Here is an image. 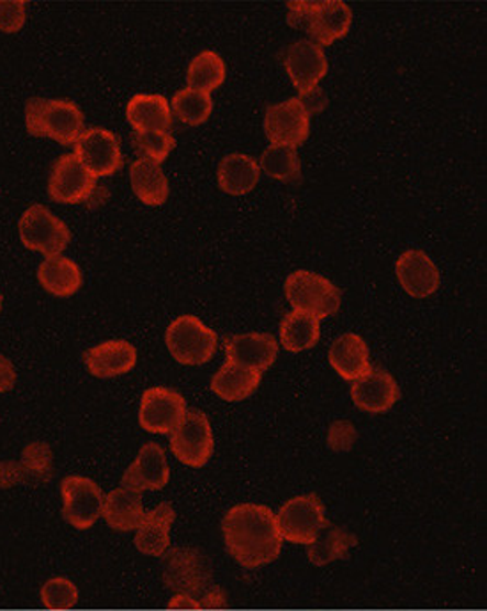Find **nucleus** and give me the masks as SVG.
<instances>
[{"label":"nucleus","instance_id":"nucleus-42","mask_svg":"<svg viewBox=\"0 0 487 611\" xmlns=\"http://www.w3.org/2000/svg\"><path fill=\"white\" fill-rule=\"evenodd\" d=\"M2 304H4V299H2V294H0V312H2Z\"/></svg>","mask_w":487,"mask_h":611},{"label":"nucleus","instance_id":"nucleus-14","mask_svg":"<svg viewBox=\"0 0 487 611\" xmlns=\"http://www.w3.org/2000/svg\"><path fill=\"white\" fill-rule=\"evenodd\" d=\"M75 156L95 178L114 175L123 167L119 139L106 129L84 130L75 143Z\"/></svg>","mask_w":487,"mask_h":611},{"label":"nucleus","instance_id":"nucleus-16","mask_svg":"<svg viewBox=\"0 0 487 611\" xmlns=\"http://www.w3.org/2000/svg\"><path fill=\"white\" fill-rule=\"evenodd\" d=\"M54 454L51 446L34 441L25 446L19 462H0V488L10 489L20 483L40 485L51 482Z\"/></svg>","mask_w":487,"mask_h":611},{"label":"nucleus","instance_id":"nucleus-22","mask_svg":"<svg viewBox=\"0 0 487 611\" xmlns=\"http://www.w3.org/2000/svg\"><path fill=\"white\" fill-rule=\"evenodd\" d=\"M330 364L344 381L356 382L373 372L369 345L362 336L346 332L333 341L329 352Z\"/></svg>","mask_w":487,"mask_h":611},{"label":"nucleus","instance_id":"nucleus-13","mask_svg":"<svg viewBox=\"0 0 487 611\" xmlns=\"http://www.w3.org/2000/svg\"><path fill=\"white\" fill-rule=\"evenodd\" d=\"M265 132L269 143L297 148L310 134V114L300 98H289L266 109Z\"/></svg>","mask_w":487,"mask_h":611},{"label":"nucleus","instance_id":"nucleus-38","mask_svg":"<svg viewBox=\"0 0 487 611\" xmlns=\"http://www.w3.org/2000/svg\"><path fill=\"white\" fill-rule=\"evenodd\" d=\"M355 441V425H351L346 419L332 423V427L329 430V445L333 451H347Z\"/></svg>","mask_w":487,"mask_h":611},{"label":"nucleus","instance_id":"nucleus-36","mask_svg":"<svg viewBox=\"0 0 487 611\" xmlns=\"http://www.w3.org/2000/svg\"><path fill=\"white\" fill-rule=\"evenodd\" d=\"M133 144L137 148V152L144 155V159L162 164L173 152L176 141L169 132H164V130H147V132H135Z\"/></svg>","mask_w":487,"mask_h":611},{"label":"nucleus","instance_id":"nucleus-2","mask_svg":"<svg viewBox=\"0 0 487 611\" xmlns=\"http://www.w3.org/2000/svg\"><path fill=\"white\" fill-rule=\"evenodd\" d=\"M25 127L34 138H51L69 146L84 134L86 120L75 101L32 98L25 107Z\"/></svg>","mask_w":487,"mask_h":611},{"label":"nucleus","instance_id":"nucleus-12","mask_svg":"<svg viewBox=\"0 0 487 611\" xmlns=\"http://www.w3.org/2000/svg\"><path fill=\"white\" fill-rule=\"evenodd\" d=\"M284 66L301 98L310 97L329 74V59L323 46L309 40L291 43L284 54Z\"/></svg>","mask_w":487,"mask_h":611},{"label":"nucleus","instance_id":"nucleus-30","mask_svg":"<svg viewBox=\"0 0 487 611\" xmlns=\"http://www.w3.org/2000/svg\"><path fill=\"white\" fill-rule=\"evenodd\" d=\"M358 538L355 534H351L346 528L333 526L329 524L326 528L321 530L314 543L310 544L307 549L310 564L316 567L329 566L332 561L344 560L350 555L351 549L356 547Z\"/></svg>","mask_w":487,"mask_h":611},{"label":"nucleus","instance_id":"nucleus-40","mask_svg":"<svg viewBox=\"0 0 487 611\" xmlns=\"http://www.w3.org/2000/svg\"><path fill=\"white\" fill-rule=\"evenodd\" d=\"M16 384V370L10 358L0 354V393H8Z\"/></svg>","mask_w":487,"mask_h":611},{"label":"nucleus","instance_id":"nucleus-10","mask_svg":"<svg viewBox=\"0 0 487 611\" xmlns=\"http://www.w3.org/2000/svg\"><path fill=\"white\" fill-rule=\"evenodd\" d=\"M63 492V517L74 528L89 530L100 520L103 509V491L91 478L71 474L60 483Z\"/></svg>","mask_w":487,"mask_h":611},{"label":"nucleus","instance_id":"nucleus-35","mask_svg":"<svg viewBox=\"0 0 487 611\" xmlns=\"http://www.w3.org/2000/svg\"><path fill=\"white\" fill-rule=\"evenodd\" d=\"M42 602L48 610H71L78 602L77 585L64 576H55L43 585Z\"/></svg>","mask_w":487,"mask_h":611},{"label":"nucleus","instance_id":"nucleus-7","mask_svg":"<svg viewBox=\"0 0 487 611\" xmlns=\"http://www.w3.org/2000/svg\"><path fill=\"white\" fill-rule=\"evenodd\" d=\"M275 521L283 541L303 546L314 543L321 530L330 524L324 514L323 501L319 500L318 494H303L287 500L275 515Z\"/></svg>","mask_w":487,"mask_h":611},{"label":"nucleus","instance_id":"nucleus-11","mask_svg":"<svg viewBox=\"0 0 487 611\" xmlns=\"http://www.w3.org/2000/svg\"><path fill=\"white\" fill-rule=\"evenodd\" d=\"M187 414V402L178 391L156 386L146 390L142 395L139 423L151 434L169 436L181 425Z\"/></svg>","mask_w":487,"mask_h":611},{"label":"nucleus","instance_id":"nucleus-29","mask_svg":"<svg viewBox=\"0 0 487 611\" xmlns=\"http://www.w3.org/2000/svg\"><path fill=\"white\" fill-rule=\"evenodd\" d=\"M37 280L55 297H71L82 286V271L66 257L46 258L37 269Z\"/></svg>","mask_w":487,"mask_h":611},{"label":"nucleus","instance_id":"nucleus-17","mask_svg":"<svg viewBox=\"0 0 487 611\" xmlns=\"http://www.w3.org/2000/svg\"><path fill=\"white\" fill-rule=\"evenodd\" d=\"M170 480V469L167 456L162 446L146 443L139 451L137 459L124 471L121 483L132 491H159Z\"/></svg>","mask_w":487,"mask_h":611},{"label":"nucleus","instance_id":"nucleus-41","mask_svg":"<svg viewBox=\"0 0 487 611\" xmlns=\"http://www.w3.org/2000/svg\"><path fill=\"white\" fill-rule=\"evenodd\" d=\"M167 608H170V610H201V602H199V599L187 596V593H176L170 599Z\"/></svg>","mask_w":487,"mask_h":611},{"label":"nucleus","instance_id":"nucleus-39","mask_svg":"<svg viewBox=\"0 0 487 611\" xmlns=\"http://www.w3.org/2000/svg\"><path fill=\"white\" fill-rule=\"evenodd\" d=\"M199 602H201V610H222V608H228V598H225V593H223L219 585H213V587L199 599Z\"/></svg>","mask_w":487,"mask_h":611},{"label":"nucleus","instance_id":"nucleus-3","mask_svg":"<svg viewBox=\"0 0 487 611\" xmlns=\"http://www.w3.org/2000/svg\"><path fill=\"white\" fill-rule=\"evenodd\" d=\"M287 8V22L295 28H306L319 46L332 45L346 36L353 23V13L346 2H291Z\"/></svg>","mask_w":487,"mask_h":611},{"label":"nucleus","instance_id":"nucleus-37","mask_svg":"<svg viewBox=\"0 0 487 611\" xmlns=\"http://www.w3.org/2000/svg\"><path fill=\"white\" fill-rule=\"evenodd\" d=\"M27 19V4L22 0L16 2H2L0 0V31L4 33H19Z\"/></svg>","mask_w":487,"mask_h":611},{"label":"nucleus","instance_id":"nucleus-33","mask_svg":"<svg viewBox=\"0 0 487 611\" xmlns=\"http://www.w3.org/2000/svg\"><path fill=\"white\" fill-rule=\"evenodd\" d=\"M173 111L181 123L188 124V127H199L210 120L211 112H213L211 92L193 88L181 89L174 95Z\"/></svg>","mask_w":487,"mask_h":611},{"label":"nucleus","instance_id":"nucleus-32","mask_svg":"<svg viewBox=\"0 0 487 611\" xmlns=\"http://www.w3.org/2000/svg\"><path fill=\"white\" fill-rule=\"evenodd\" d=\"M225 77H228V66L213 51L201 52L188 66V88L211 92L225 83Z\"/></svg>","mask_w":487,"mask_h":611},{"label":"nucleus","instance_id":"nucleus-26","mask_svg":"<svg viewBox=\"0 0 487 611\" xmlns=\"http://www.w3.org/2000/svg\"><path fill=\"white\" fill-rule=\"evenodd\" d=\"M126 120L135 132H147V130L169 132L173 127L169 100L162 95H135L128 101Z\"/></svg>","mask_w":487,"mask_h":611},{"label":"nucleus","instance_id":"nucleus-34","mask_svg":"<svg viewBox=\"0 0 487 611\" xmlns=\"http://www.w3.org/2000/svg\"><path fill=\"white\" fill-rule=\"evenodd\" d=\"M261 170L272 178L280 179V182H297L301 175V162L298 156L297 148L291 146H272L266 148L265 153L261 155Z\"/></svg>","mask_w":487,"mask_h":611},{"label":"nucleus","instance_id":"nucleus-9","mask_svg":"<svg viewBox=\"0 0 487 611\" xmlns=\"http://www.w3.org/2000/svg\"><path fill=\"white\" fill-rule=\"evenodd\" d=\"M174 457L188 468H202L213 456L214 437L210 419L199 411H187L181 425L170 434Z\"/></svg>","mask_w":487,"mask_h":611},{"label":"nucleus","instance_id":"nucleus-24","mask_svg":"<svg viewBox=\"0 0 487 611\" xmlns=\"http://www.w3.org/2000/svg\"><path fill=\"white\" fill-rule=\"evenodd\" d=\"M144 505H142L141 492L132 489L121 488L107 494L103 500L101 515L106 517L107 524L115 532H133L144 520Z\"/></svg>","mask_w":487,"mask_h":611},{"label":"nucleus","instance_id":"nucleus-6","mask_svg":"<svg viewBox=\"0 0 487 611\" xmlns=\"http://www.w3.org/2000/svg\"><path fill=\"white\" fill-rule=\"evenodd\" d=\"M164 581L176 593L199 599L213 587V569L196 547H174L165 553Z\"/></svg>","mask_w":487,"mask_h":611},{"label":"nucleus","instance_id":"nucleus-21","mask_svg":"<svg viewBox=\"0 0 487 611\" xmlns=\"http://www.w3.org/2000/svg\"><path fill=\"white\" fill-rule=\"evenodd\" d=\"M87 370L98 379H112L132 372L137 364V349L126 340L96 345L84 354Z\"/></svg>","mask_w":487,"mask_h":611},{"label":"nucleus","instance_id":"nucleus-19","mask_svg":"<svg viewBox=\"0 0 487 611\" xmlns=\"http://www.w3.org/2000/svg\"><path fill=\"white\" fill-rule=\"evenodd\" d=\"M223 349L231 363L242 364L261 373L274 367L278 356L277 340L266 332L229 336L223 340Z\"/></svg>","mask_w":487,"mask_h":611},{"label":"nucleus","instance_id":"nucleus-18","mask_svg":"<svg viewBox=\"0 0 487 611\" xmlns=\"http://www.w3.org/2000/svg\"><path fill=\"white\" fill-rule=\"evenodd\" d=\"M397 280L406 294L414 299H425L436 294L442 285V274L433 260L419 249H411L399 257L396 263Z\"/></svg>","mask_w":487,"mask_h":611},{"label":"nucleus","instance_id":"nucleus-28","mask_svg":"<svg viewBox=\"0 0 487 611\" xmlns=\"http://www.w3.org/2000/svg\"><path fill=\"white\" fill-rule=\"evenodd\" d=\"M261 167L254 156L246 153H231L223 156L219 166V185L223 193L243 196L259 184Z\"/></svg>","mask_w":487,"mask_h":611},{"label":"nucleus","instance_id":"nucleus-23","mask_svg":"<svg viewBox=\"0 0 487 611\" xmlns=\"http://www.w3.org/2000/svg\"><path fill=\"white\" fill-rule=\"evenodd\" d=\"M176 512L170 503H159L153 511L144 514L135 535V546L142 555L164 556L170 547V528H173Z\"/></svg>","mask_w":487,"mask_h":611},{"label":"nucleus","instance_id":"nucleus-15","mask_svg":"<svg viewBox=\"0 0 487 611\" xmlns=\"http://www.w3.org/2000/svg\"><path fill=\"white\" fill-rule=\"evenodd\" d=\"M95 187V176L80 164L75 153L57 159L48 179V194L54 201L78 205L91 198Z\"/></svg>","mask_w":487,"mask_h":611},{"label":"nucleus","instance_id":"nucleus-27","mask_svg":"<svg viewBox=\"0 0 487 611\" xmlns=\"http://www.w3.org/2000/svg\"><path fill=\"white\" fill-rule=\"evenodd\" d=\"M130 182L135 196L150 207H159L169 198V178L165 176L159 164L150 159L142 156L133 162L130 167Z\"/></svg>","mask_w":487,"mask_h":611},{"label":"nucleus","instance_id":"nucleus-25","mask_svg":"<svg viewBox=\"0 0 487 611\" xmlns=\"http://www.w3.org/2000/svg\"><path fill=\"white\" fill-rule=\"evenodd\" d=\"M261 381H263V373L257 370L225 361L211 379V390L222 401L242 402L254 395Z\"/></svg>","mask_w":487,"mask_h":611},{"label":"nucleus","instance_id":"nucleus-4","mask_svg":"<svg viewBox=\"0 0 487 611\" xmlns=\"http://www.w3.org/2000/svg\"><path fill=\"white\" fill-rule=\"evenodd\" d=\"M165 343L179 364L201 367L213 359L219 336L193 315H181L167 327Z\"/></svg>","mask_w":487,"mask_h":611},{"label":"nucleus","instance_id":"nucleus-31","mask_svg":"<svg viewBox=\"0 0 487 611\" xmlns=\"http://www.w3.org/2000/svg\"><path fill=\"white\" fill-rule=\"evenodd\" d=\"M319 336H321L319 320L309 313L292 309L280 324V343L292 354L312 349L318 343Z\"/></svg>","mask_w":487,"mask_h":611},{"label":"nucleus","instance_id":"nucleus-5","mask_svg":"<svg viewBox=\"0 0 487 611\" xmlns=\"http://www.w3.org/2000/svg\"><path fill=\"white\" fill-rule=\"evenodd\" d=\"M284 292L295 312L309 313L318 320L332 317L341 309V290L316 272H292L287 276Z\"/></svg>","mask_w":487,"mask_h":611},{"label":"nucleus","instance_id":"nucleus-20","mask_svg":"<svg viewBox=\"0 0 487 611\" xmlns=\"http://www.w3.org/2000/svg\"><path fill=\"white\" fill-rule=\"evenodd\" d=\"M399 396L401 390L397 386L396 379L379 368H373V372L367 373L361 381L353 382L351 386L353 404L365 413H387L397 404Z\"/></svg>","mask_w":487,"mask_h":611},{"label":"nucleus","instance_id":"nucleus-1","mask_svg":"<svg viewBox=\"0 0 487 611\" xmlns=\"http://www.w3.org/2000/svg\"><path fill=\"white\" fill-rule=\"evenodd\" d=\"M222 534L229 555L245 569L269 566L283 552L284 541L269 506H233L223 517Z\"/></svg>","mask_w":487,"mask_h":611},{"label":"nucleus","instance_id":"nucleus-8","mask_svg":"<svg viewBox=\"0 0 487 611\" xmlns=\"http://www.w3.org/2000/svg\"><path fill=\"white\" fill-rule=\"evenodd\" d=\"M19 228L23 246L46 258L60 257L71 242L68 225L43 205H32L23 211Z\"/></svg>","mask_w":487,"mask_h":611}]
</instances>
